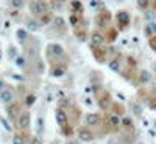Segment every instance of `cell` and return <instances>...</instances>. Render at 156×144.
<instances>
[{
	"label": "cell",
	"mask_w": 156,
	"mask_h": 144,
	"mask_svg": "<svg viewBox=\"0 0 156 144\" xmlns=\"http://www.w3.org/2000/svg\"><path fill=\"white\" fill-rule=\"evenodd\" d=\"M115 19H117V25H119L120 30H125L129 25V14L126 11H119L115 14Z\"/></svg>",
	"instance_id": "6da1fadb"
},
{
	"label": "cell",
	"mask_w": 156,
	"mask_h": 144,
	"mask_svg": "<svg viewBox=\"0 0 156 144\" xmlns=\"http://www.w3.org/2000/svg\"><path fill=\"white\" fill-rule=\"evenodd\" d=\"M47 5L45 2H31L30 3V9L33 14H37V16H44L45 11H47Z\"/></svg>",
	"instance_id": "7a4b0ae2"
},
{
	"label": "cell",
	"mask_w": 156,
	"mask_h": 144,
	"mask_svg": "<svg viewBox=\"0 0 156 144\" xmlns=\"http://www.w3.org/2000/svg\"><path fill=\"white\" fill-rule=\"evenodd\" d=\"M28 125H30V113L23 111L17 119V127L19 128H28Z\"/></svg>",
	"instance_id": "3957f363"
},
{
	"label": "cell",
	"mask_w": 156,
	"mask_h": 144,
	"mask_svg": "<svg viewBox=\"0 0 156 144\" xmlns=\"http://www.w3.org/2000/svg\"><path fill=\"white\" fill-rule=\"evenodd\" d=\"M55 116H56V121H58V124H59L61 128H64V127L67 125V114L64 113V110L58 108L56 113H55Z\"/></svg>",
	"instance_id": "277c9868"
},
{
	"label": "cell",
	"mask_w": 156,
	"mask_h": 144,
	"mask_svg": "<svg viewBox=\"0 0 156 144\" xmlns=\"http://www.w3.org/2000/svg\"><path fill=\"white\" fill-rule=\"evenodd\" d=\"M90 41H92V47H100L105 41V36H103L100 31H94L90 35Z\"/></svg>",
	"instance_id": "5b68a950"
},
{
	"label": "cell",
	"mask_w": 156,
	"mask_h": 144,
	"mask_svg": "<svg viewBox=\"0 0 156 144\" xmlns=\"http://www.w3.org/2000/svg\"><path fill=\"white\" fill-rule=\"evenodd\" d=\"M78 138L81 141H92L94 139V133L87 128H80L78 130Z\"/></svg>",
	"instance_id": "8992f818"
},
{
	"label": "cell",
	"mask_w": 156,
	"mask_h": 144,
	"mask_svg": "<svg viewBox=\"0 0 156 144\" xmlns=\"http://www.w3.org/2000/svg\"><path fill=\"white\" fill-rule=\"evenodd\" d=\"M20 107L17 105V103H14V105H11L8 108V116L11 117V119H19V116H20Z\"/></svg>",
	"instance_id": "52a82bcc"
},
{
	"label": "cell",
	"mask_w": 156,
	"mask_h": 144,
	"mask_svg": "<svg viewBox=\"0 0 156 144\" xmlns=\"http://www.w3.org/2000/svg\"><path fill=\"white\" fill-rule=\"evenodd\" d=\"M12 99V91L11 89H6V91H2L0 93V100H2L3 103H9Z\"/></svg>",
	"instance_id": "ba28073f"
},
{
	"label": "cell",
	"mask_w": 156,
	"mask_h": 144,
	"mask_svg": "<svg viewBox=\"0 0 156 144\" xmlns=\"http://www.w3.org/2000/svg\"><path fill=\"white\" fill-rule=\"evenodd\" d=\"M108 122H109V125H112V127H119V125L122 124V121H120L119 114H115V113L108 116Z\"/></svg>",
	"instance_id": "9c48e42d"
},
{
	"label": "cell",
	"mask_w": 156,
	"mask_h": 144,
	"mask_svg": "<svg viewBox=\"0 0 156 144\" xmlns=\"http://www.w3.org/2000/svg\"><path fill=\"white\" fill-rule=\"evenodd\" d=\"M98 119H100V117H98L97 114H92V113H89V114L86 116L87 125H97V124H98Z\"/></svg>",
	"instance_id": "30bf717a"
},
{
	"label": "cell",
	"mask_w": 156,
	"mask_h": 144,
	"mask_svg": "<svg viewBox=\"0 0 156 144\" xmlns=\"http://www.w3.org/2000/svg\"><path fill=\"white\" fill-rule=\"evenodd\" d=\"M50 52H53L56 57H64V50L59 44H51L50 46Z\"/></svg>",
	"instance_id": "8fae6325"
},
{
	"label": "cell",
	"mask_w": 156,
	"mask_h": 144,
	"mask_svg": "<svg viewBox=\"0 0 156 144\" xmlns=\"http://www.w3.org/2000/svg\"><path fill=\"white\" fill-rule=\"evenodd\" d=\"M154 33H156V24H153V22L147 24V27H145V35H147V36L151 39Z\"/></svg>",
	"instance_id": "7c38bea8"
},
{
	"label": "cell",
	"mask_w": 156,
	"mask_h": 144,
	"mask_svg": "<svg viewBox=\"0 0 156 144\" xmlns=\"http://www.w3.org/2000/svg\"><path fill=\"white\" fill-rule=\"evenodd\" d=\"M109 69H111L112 72H119V69H120V61H119V58H114L112 61H109Z\"/></svg>",
	"instance_id": "4fadbf2b"
},
{
	"label": "cell",
	"mask_w": 156,
	"mask_h": 144,
	"mask_svg": "<svg viewBox=\"0 0 156 144\" xmlns=\"http://www.w3.org/2000/svg\"><path fill=\"white\" fill-rule=\"evenodd\" d=\"M150 74H148V71H140V75H139V80L142 82V83H148L150 82Z\"/></svg>",
	"instance_id": "5bb4252c"
},
{
	"label": "cell",
	"mask_w": 156,
	"mask_h": 144,
	"mask_svg": "<svg viewBox=\"0 0 156 144\" xmlns=\"http://www.w3.org/2000/svg\"><path fill=\"white\" fill-rule=\"evenodd\" d=\"M64 71H66V68H64V66L53 68V71H51V75H53V77H61V75L64 74Z\"/></svg>",
	"instance_id": "9a60e30c"
},
{
	"label": "cell",
	"mask_w": 156,
	"mask_h": 144,
	"mask_svg": "<svg viewBox=\"0 0 156 144\" xmlns=\"http://www.w3.org/2000/svg\"><path fill=\"white\" fill-rule=\"evenodd\" d=\"M27 36H28L27 30H17V39H19L20 42H23L25 39H27Z\"/></svg>",
	"instance_id": "2e32d148"
},
{
	"label": "cell",
	"mask_w": 156,
	"mask_h": 144,
	"mask_svg": "<svg viewBox=\"0 0 156 144\" xmlns=\"http://www.w3.org/2000/svg\"><path fill=\"white\" fill-rule=\"evenodd\" d=\"M27 28L31 30V31H36V30H39V24H36L34 20H28L27 22Z\"/></svg>",
	"instance_id": "e0dca14e"
},
{
	"label": "cell",
	"mask_w": 156,
	"mask_h": 144,
	"mask_svg": "<svg viewBox=\"0 0 156 144\" xmlns=\"http://www.w3.org/2000/svg\"><path fill=\"white\" fill-rule=\"evenodd\" d=\"M70 6L73 11H83V3L80 2H70Z\"/></svg>",
	"instance_id": "ac0fdd59"
},
{
	"label": "cell",
	"mask_w": 156,
	"mask_h": 144,
	"mask_svg": "<svg viewBox=\"0 0 156 144\" xmlns=\"http://www.w3.org/2000/svg\"><path fill=\"white\" fill-rule=\"evenodd\" d=\"M108 103H109V97H108V94L103 97L101 100H100V107L103 108V110H106V107H108Z\"/></svg>",
	"instance_id": "d6986e66"
},
{
	"label": "cell",
	"mask_w": 156,
	"mask_h": 144,
	"mask_svg": "<svg viewBox=\"0 0 156 144\" xmlns=\"http://www.w3.org/2000/svg\"><path fill=\"white\" fill-rule=\"evenodd\" d=\"M34 100H36V96H34V94L27 96V100H25V103H27V107H31L33 103H34Z\"/></svg>",
	"instance_id": "ffe728a7"
},
{
	"label": "cell",
	"mask_w": 156,
	"mask_h": 144,
	"mask_svg": "<svg viewBox=\"0 0 156 144\" xmlns=\"http://www.w3.org/2000/svg\"><path fill=\"white\" fill-rule=\"evenodd\" d=\"M50 20H51V16H50V14H44V16L41 17V24H42V25H48Z\"/></svg>",
	"instance_id": "44dd1931"
},
{
	"label": "cell",
	"mask_w": 156,
	"mask_h": 144,
	"mask_svg": "<svg viewBox=\"0 0 156 144\" xmlns=\"http://www.w3.org/2000/svg\"><path fill=\"white\" fill-rule=\"evenodd\" d=\"M23 136L22 135H16L14 138H12V144H23Z\"/></svg>",
	"instance_id": "7402d4cb"
},
{
	"label": "cell",
	"mask_w": 156,
	"mask_h": 144,
	"mask_svg": "<svg viewBox=\"0 0 156 144\" xmlns=\"http://www.w3.org/2000/svg\"><path fill=\"white\" fill-rule=\"evenodd\" d=\"M122 124H123L125 127H131V125H133V119H131V117H125V119L122 121Z\"/></svg>",
	"instance_id": "603a6c76"
},
{
	"label": "cell",
	"mask_w": 156,
	"mask_h": 144,
	"mask_svg": "<svg viewBox=\"0 0 156 144\" xmlns=\"http://www.w3.org/2000/svg\"><path fill=\"white\" fill-rule=\"evenodd\" d=\"M150 5V2H147V0H144V2H137V6H140V9H147V6Z\"/></svg>",
	"instance_id": "cb8c5ba5"
},
{
	"label": "cell",
	"mask_w": 156,
	"mask_h": 144,
	"mask_svg": "<svg viewBox=\"0 0 156 144\" xmlns=\"http://www.w3.org/2000/svg\"><path fill=\"white\" fill-rule=\"evenodd\" d=\"M69 20H70V25H73V27H75V25L78 24V20H80V19H78V16H75V14H72V16L69 17Z\"/></svg>",
	"instance_id": "d4e9b609"
},
{
	"label": "cell",
	"mask_w": 156,
	"mask_h": 144,
	"mask_svg": "<svg viewBox=\"0 0 156 144\" xmlns=\"http://www.w3.org/2000/svg\"><path fill=\"white\" fill-rule=\"evenodd\" d=\"M55 20V24L58 25V27H64V19L62 17H56V19H53Z\"/></svg>",
	"instance_id": "484cf974"
},
{
	"label": "cell",
	"mask_w": 156,
	"mask_h": 144,
	"mask_svg": "<svg viewBox=\"0 0 156 144\" xmlns=\"http://www.w3.org/2000/svg\"><path fill=\"white\" fill-rule=\"evenodd\" d=\"M16 64H17V66H23V64H25L23 57H16Z\"/></svg>",
	"instance_id": "4316f807"
},
{
	"label": "cell",
	"mask_w": 156,
	"mask_h": 144,
	"mask_svg": "<svg viewBox=\"0 0 156 144\" xmlns=\"http://www.w3.org/2000/svg\"><path fill=\"white\" fill-rule=\"evenodd\" d=\"M42 117H39V119H37V132H42Z\"/></svg>",
	"instance_id": "83f0119b"
},
{
	"label": "cell",
	"mask_w": 156,
	"mask_h": 144,
	"mask_svg": "<svg viewBox=\"0 0 156 144\" xmlns=\"http://www.w3.org/2000/svg\"><path fill=\"white\" fill-rule=\"evenodd\" d=\"M90 6L98 9V6H103V3H101V2H90Z\"/></svg>",
	"instance_id": "f1b7e54d"
},
{
	"label": "cell",
	"mask_w": 156,
	"mask_h": 144,
	"mask_svg": "<svg viewBox=\"0 0 156 144\" xmlns=\"http://www.w3.org/2000/svg\"><path fill=\"white\" fill-rule=\"evenodd\" d=\"M150 46H151L153 50H156V38H151L150 39Z\"/></svg>",
	"instance_id": "f546056e"
},
{
	"label": "cell",
	"mask_w": 156,
	"mask_h": 144,
	"mask_svg": "<svg viewBox=\"0 0 156 144\" xmlns=\"http://www.w3.org/2000/svg\"><path fill=\"white\" fill-rule=\"evenodd\" d=\"M150 107H151V110H156V99L150 102Z\"/></svg>",
	"instance_id": "4dcf8cb0"
},
{
	"label": "cell",
	"mask_w": 156,
	"mask_h": 144,
	"mask_svg": "<svg viewBox=\"0 0 156 144\" xmlns=\"http://www.w3.org/2000/svg\"><path fill=\"white\" fill-rule=\"evenodd\" d=\"M31 144H41V141L39 138H31Z\"/></svg>",
	"instance_id": "1f68e13d"
},
{
	"label": "cell",
	"mask_w": 156,
	"mask_h": 144,
	"mask_svg": "<svg viewBox=\"0 0 156 144\" xmlns=\"http://www.w3.org/2000/svg\"><path fill=\"white\" fill-rule=\"evenodd\" d=\"M12 6H22V2H11Z\"/></svg>",
	"instance_id": "d6a6232c"
},
{
	"label": "cell",
	"mask_w": 156,
	"mask_h": 144,
	"mask_svg": "<svg viewBox=\"0 0 156 144\" xmlns=\"http://www.w3.org/2000/svg\"><path fill=\"white\" fill-rule=\"evenodd\" d=\"M2 88H3V82L0 80V91H2Z\"/></svg>",
	"instance_id": "836d02e7"
},
{
	"label": "cell",
	"mask_w": 156,
	"mask_h": 144,
	"mask_svg": "<svg viewBox=\"0 0 156 144\" xmlns=\"http://www.w3.org/2000/svg\"><path fill=\"white\" fill-rule=\"evenodd\" d=\"M69 144H75V142H69Z\"/></svg>",
	"instance_id": "e575fe53"
},
{
	"label": "cell",
	"mask_w": 156,
	"mask_h": 144,
	"mask_svg": "<svg viewBox=\"0 0 156 144\" xmlns=\"http://www.w3.org/2000/svg\"><path fill=\"white\" fill-rule=\"evenodd\" d=\"M0 58H2V55H0Z\"/></svg>",
	"instance_id": "d590c367"
},
{
	"label": "cell",
	"mask_w": 156,
	"mask_h": 144,
	"mask_svg": "<svg viewBox=\"0 0 156 144\" xmlns=\"http://www.w3.org/2000/svg\"><path fill=\"white\" fill-rule=\"evenodd\" d=\"M154 6H156V3H154Z\"/></svg>",
	"instance_id": "8d00e7d4"
}]
</instances>
